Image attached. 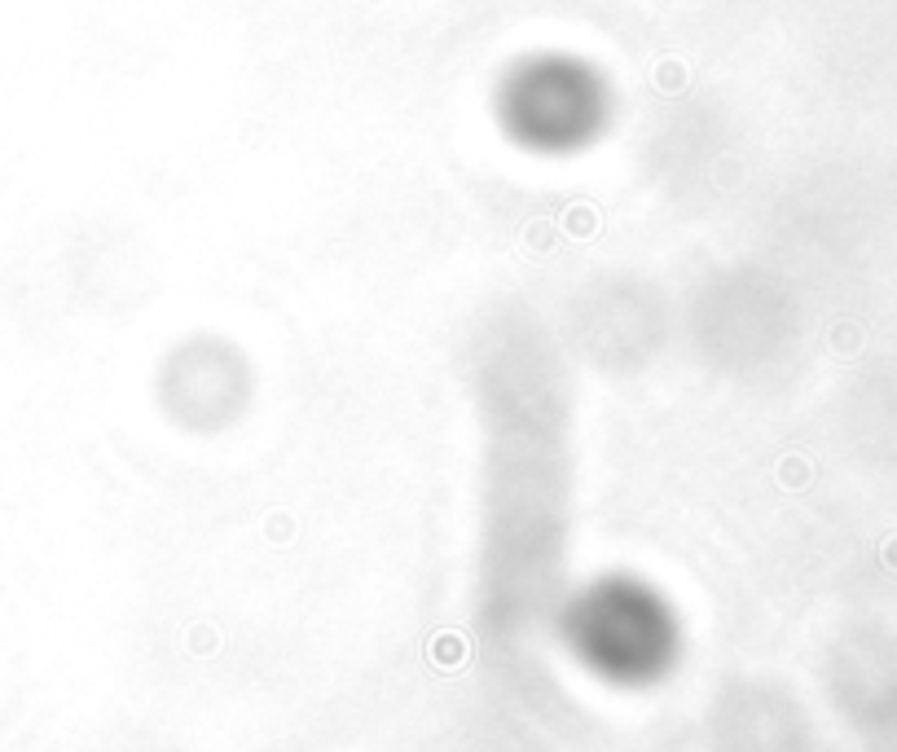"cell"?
<instances>
[{
    "mask_svg": "<svg viewBox=\"0 0 897 752\" xmlns=\"http://www.w3.org/2000/svg\"><path fill=\"white\" fill-rule=\"evenodd\" d=\"M568 651L612 687H651L673 669L682 647L669 603L651 585L612 577L581 590L563 616Z\"/></svg>",
    "mask_w": 897,
    "mask_h": 752,
    "instance_id": "6da1fadb",
    "label": "cell"
}]
</instances>
